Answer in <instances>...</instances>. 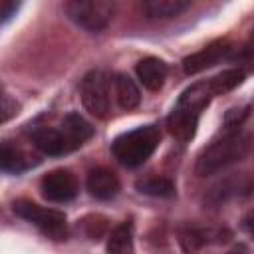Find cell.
<instances>
[{
	"label": "cell",
	"mask_w": 254,
	"mask_h": 254,
	"mask_svg": "<svg viewBox=\"0 0 254 254\" xmlns=\"http://www.w3.org/2000/svg\"><path fill=\"white\" fill-rule=\"evenodd\" d=\"M179 242H181V246H183L185 252L194 254L196 250H200V246L206 242V238H204V234L198 228H194V226H183V228H179Z\"/></svg>",
	"instance_id": "18"
},
{
	"label": "cell",
	"mask_w": 254,
	"mask_h": 254,
	"mask_svg": "<svg viewBox=\"0 0 254 254\" xmlns=\"http://www.w3.org/2000/svg\"><path fill=\"white\" fill-rule=\"evenodd\" d=\"M159 141H161L159 129L155 125H143L119 135L113 141L111 151L115 159L125 167H139L155 153V149L159 147Z\"/></svg>",
	"instance_id": "3"
},
{
	"label": "cell",
	"mask_w": 254,
	"mask_h": 254,
	"mask_svg": "<svg viewBox=\"0 0 254 254\" xmlns=\"http://www.w3.org/2000/svg\"><path fill=\"white\" fill-rule=\"evenodd\" d=\"M121 185H119V179L113 171L109 169H93L89 171L87 175V190L91 196L99 198V200H111L117 196Z\"/></svg>",
	"instance_id": "10"
},
{
	"label": "cell",
	"mask_w": 254,
	"mask_h": 254,
	"mask_svg": "<svg viewBox=\"0 0 254 254\" xmlns=\"http://www.w3.org/2000/svg\"><path fill=\"white\" fill-rule=\"evenodd\" d=\"M137 190L149 196H161V198H169L175 194V185L173 181L165 179V177H149L137 183Z\"/></svg>",
	"instance_id": "17"
},
{
	"label": "cell",
	"mask_w": 254,
	"mask_h": 254,
	"mask_svg": "<svg viewBox=\"0 0 254 254\" xmlns=\"http://www.w3.org/2000/svg\"><path fill=\"white\" fill-rule=\"evenodd\" d=\"M189 8H190V0H145L143 2V12L147 14V18H153V20L177 18Z\"/></svg>",
	"instance_id": "13"
},
{
	"label": "cell",
	"mask_w": 254,
	"mask_h": 254,
	"mask_svg": "<svg viewBox=\"0 0 254 254\" xmlns=\"http://www.w3.org/2000/svg\"><path fill=\"white\" fill-rule=\"evenodd\" d=\"M32 165H36V161L24 149L12 143H0V169L8 173H24Z\"/></svg>",
	"instance_id": "12"
},
{
	"label": "cell",
	"mask_w": 254,
	"mask_h": 254,
	"mask_svg": "<svg viewBox=\"0 0 254 254\" xmlns=\"http://www.w3.org/2000/svg\"><path fill=\"white\" fill-rule=\"evenodd\" d=\"M14 212L32 222L34 226H38L46 236L54 238V240H64L67 236V222H65V214L54 208H44L32 200L20 198L14 202Z\"/></svg>",
	"instance_id": "5"
},
{
	"label": "cell",
	"mask_w": 254,
	"mask_h": 254,
	"mask_svg": "<svg viewBox=\"0 0 254 254\" xmlns=\"http://www.w3.org/2000/svg\"><path fill=\"white\" fill-rule=\"evenodd\" d=\"M18 111H20V103L12 95L0 91V123L10 121L12 117L18 115Z\"/></svg>",
	"instance_id": "19"
},
{
	"label": "cell",
	"mask_w": 254,
	"mask_h": 254,
	"mask_svg": "<svg viewBox=\"0 0 254 254\" xmlns=\"http://www.w3.org/2000/svg\"><path fill=\"white\" fill-rule=\"evenodd\" d=\"M20 8L18 2H10V0H0V22L12 18L16 14V10Z\"/></svg>",
	"instance_id": "21"
},
{
	"label": "cell",
	"mask_w": 254,
	"mask_h": 254,
	"mask_svg": "<svg viewBox=\"0 0 254 254\" xmlns=\"http://www.w3.org/2000/svg\"><path fill=\"white\" fill-rule=\"evenodd\" d=\"M250 149V137L240 133V131H232L226 133L222 139L214 141L212 145H208L198 161H196V173L198 177H210L216 175L218 171L226 169L228 165L244 159V155Z\"/></svg>",
	"instance_id": "2"
},
{
	"label": "cell",
	"mask_w": 254,
	"mask_h": 254,
	"mask_svg": "<svg viewBox=\"0 0 254 254\" xmlns=\"http://www.w3.org/2000/svg\"><path fill=\"white\" fill-rule=\"evenodd\" d=\"M230 254H238V250H234V252H230Z\"/></svg>",
	"instance_id": "22"
},
{
	"label": "cell",
	"mask_w": 254,
	"mask_h": 254,
	"mask_svg": "<svg viewBox=\"0 0 254 254\" xmlns=\"http://www.w3.org/2000/svg\"><path fill=\"white\" fill-rule=\"evenodd\" d=\"M242 79H244V71L234 67V69H224V71L218 73L216 77L208 79V85H210L212 95H222V93L232 91L236 85H240Z\"/></svg>",
	"instance_id": "16"
},
{
	"label": "cell",
	"mask_w": 254,
	"mask_h": 254,
	"mask_svg": "<svg viewBox=\"0 0 254 254\" xmlns=\"http://www.w3.org/2000/svg\"><path fill=\"white\" fill-rule=\"evenodd\" d=\"M32 141L34 145L52 157H60L65 153H71L77 149V143L69 137V133L65 131L64 125L60 127H40L32 133Z\"/></svg>",
	"instance_id": "7"
},
{
	"label": "cell",
	"mask_w": 254,
	"mask_h": 254,
	"mask_svg": "<svg viewBox=\"0 0 254 254\" xmlns=\"http://www.w3.org/2000/svg\"><path fill=\"white\" fill-rule=\"evenodd\" d=\"M65 14L79 28L97 34L113 20L115 4L107 0H71L65 4Z\"/></svg>",
	"instance_id": "4"
},
{
	"label": "cell",
	"mask_w": 254,
	"mask_h": 254,
	"mask_svg": "<svg viewBox=\"0 0 254 254\" xmlns=\"http://www.w3.org/2000/svg\"><path fill=\"white\" fill-rule=\"evenodd\" d=\"M105 228H107L105 226V218H101V216H91V218L85 220V232L93 240H99L103 236Z\"/></svg>",
	"instance_id": "20"
},
{
	"label": "cell",
	"mask_w": 254,
	"mask_h": 254,
	"mask_svg": "<svg viewBox=\"0 0 254 254\" xmlns=\"http://www.w3.org/2000/svg\"><path fill=\"white\" fill-rule=\"evenodd\" d=\"M212 97L214 95L210 91L208 81H198V83L190 85L189 89H185L183 95L179 97L177 105L173 107L171 115L167 117L169 131L179 141H190L196 131L198 117H200L202 109L210 103Z\"/></svg>",
	"instance_id": "1"
},
{
	"label": "cell",
	"mask_w": 254,
	"mask_h": 254,
	"mask_svg": "<svg viewBox=\"0 0 254 254\" xmlns=\"http://www.w3.org/2000/svg\"><path fill=\"white\" fill-rule=\"evenodd\" d=\"M109 254H133V224L121 222L115 226L107 238Z\"/></svg>",
	"instance_id": "15"
},
{
	"label": "cell",
	"mask_w": 254,
	"mask_h": 254,
	"mask_svg": "<svg viewBox=\"0 0 254 254\" xmlns=\"http://www.w3.org/2000/svg\"><path fill=\"white\" fill-rule=\"evenodd\" d=\"M42 194L52 202H67L77 194V181L67 169H56L42 179Z\"/></svg>",
	"instance_id": "8"
},
{
	"label": "cell",
	"mask_w": 254,
	"mask_h": 254,
	"mask_svg": "<svg viewBox=\"0 0 254 254\" xmlns=\"http://www.w3.org/2000/svg\"><path fill=\"white\" fill-rule=\"evenodd\" d=\"M113 85H115V97H117V103L121 109L125 111H131L139 105L141 101V91L137 87V83L125 75V73H117L115 79H113Z\"/></svg>",
	"instance_id": "14"
},
{
	"label": "cell",
	"mask_w": 254,
	"mask_h": 254,
	"mask_svg": "<svg viewBox=\"0 0 254 254\" xmlns=\"http://www.w3.org/2000/svg\"><path fill=\"white\" fill-rule=\"evenodd\" d=\"M81 103L95 119H105L109 113V75L103 69H91L81 81Z\"/></svg>",
	"instance_id": "6"
},
{
	"label": "cell",
	"mask_w": 254,
	"mask_h": 254,
	"mask_svg": "<svg viewBox=\"0 0 254 254\" xmlns=\"http://www.w3.org/2000/svg\"><path fill=\"white\" fill-rule=\"evenodd\" d=\"M137 75L141 79V83L151 89V91H157L163 87L165 83V77H167V64L159 58H145L137 64Z\"/></svg>",
	"instance_id": "11"
},
{
	"label": "cell",
	"mask_w": 254,
	"mask_h": 254,
	"mask_svg": "<svg viewBox=\"0 0 254 254\" xmlns=\"http://www.w3.org/2000/svg\"><path fill=\"white\" fill-rule=\"evenodd\" d=\"M230 50L232 48H230L228 40H216V42L208 44L206 48H202L200 52L187 56L183 60V69H185L187 75H194V73H198V71H202L206 67L216 65Z\"/></svg>",
	"instance_id": "9"
}]
</instances>
